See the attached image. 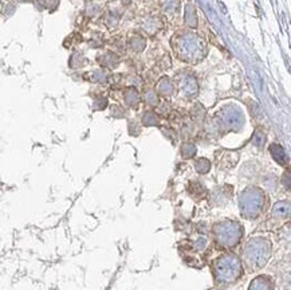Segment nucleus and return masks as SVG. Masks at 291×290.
<instances>
[{"label":"nucleus","mask_w":291,"mask_h":290,"mask_svg":"<svg viewBox=\"0 0 291 290\" xmlns=\"http://www.w3.org/2000/svg\"><path fill=\"white\" fill-rule=\"evenodd\" d=\"M243 227L235 220H221L213 226V238L223 249H234L240 243Z\"/></svg>","instance_id":"obj_3"},{"label":"nucleus","mask_w":291,"mask_h":290,"mask_svg":"<svg viewBox=\"0 0 291 290\" xmlns=\"http://www.w3.org/2000/svg\"><path fill=\"white\" fill-rule=\"evenodd\" d=\"M248 290H275V284L268 275H258L252 280Z\"/></svg>","instance_id":"obj_5"},{"label":"nucleus","mask_w":291,"mask_h":290,"mask_svg":"<svg viewBox=\"0 0 291 290\" xmlns=\"http://www.w3.org/2000/svg\"><path fill=\"white\" fill-rule=\"evenodd\" d=\"M212 274L217 285L228 286L235 284L243 275L240 258L234 253L221 254L212 263Z\"/></svg>","instance_id":"obj_1"},{"label":"nucleus","mask_w":291,"mask_h":290,"mask_svg":"<svg viewBox=\"0 0 291 290\" xmlns=\"http://www.w3.org/2000/svg\"><path fill=\"white\" fill-rule=\"evenodd\" d=\"M272 215L275 218H281V219H285L287 216L290 215V205L287 202H279L274 205L272 208Z\"/></svg>","instance_id":"obj_6"},{"label":"nucleus","mask_w":291,"mask_h":290,"mask_svg":"<svg viewBox=\"0 0 291 290\" xmlns=\"http://www.w3.org/2000/svg\"><path fill=\"white\" fill-rule=\"evenodd\" d=\"M241 215L247 219H255L265 210V194L258 188H248L239 200Z\"/></svg>","instance_id":"obj_4"},{"label":"nucleus","mask_w":291,"mask_h":290,"mask_svg":"<svg viewBox=\"0 0 291 290\" xmlns=\"http://www.w3.org/2000/svg\"><path fill=\"white\" fill-rule=\"evenodd\" d=\"M210 163L207 160H204V159H201L200 161H197V164H196V168H197V171L200 172V174H206L207 171L210 170Z\"/></svg>","instance_id":"obj_7"},{"label":"nucleus","mask_w":291,"mask_h":290,"mask_svg":"<svg viewBox=\"0 0 291 290\" xmlns=\"http://www.w3.org/2000/svg\"><path fill=\"white\" fill-rule=\"evenodd\" d=\"M272 254L271 240L265 236H255L246 243L243 250V262L247 270L259 271L268 263Z\"/></svg>","instance_id":"obj_2"}]
</instances>
